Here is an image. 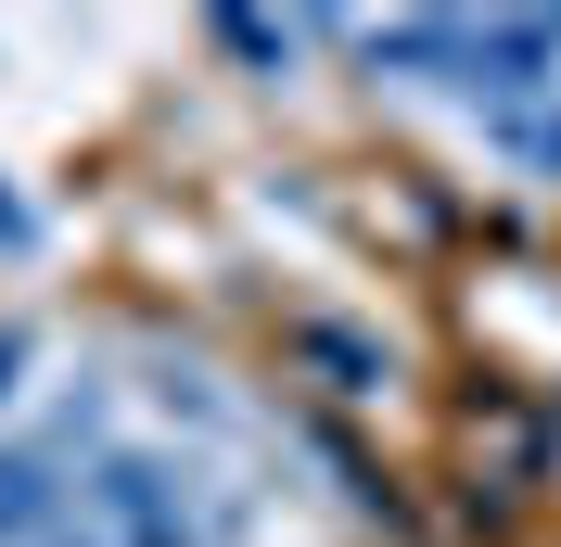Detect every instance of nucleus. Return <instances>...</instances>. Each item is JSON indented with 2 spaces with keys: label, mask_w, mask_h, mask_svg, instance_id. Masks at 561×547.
<instances>
[{
  "label": "nucleus",
  "mask_w": 561,
  "mask_h": 547,
  "mask_svg": "<svg viewBox=\"0 0 561 547\" xmlns=\"http://www.w3.org/2000/svg\"><path fill=\"white\" fill-rule=\"evenodd\" d=\"M90 522L103 547H230V497H205V472H179L153 445H103L90 458Z\"/></svg>",
  "instance_id": "obj_1"
},
{
  "label": "nucleus",
  "mask_w": 561,
  "mask_h": 547,
  "mask_svg": "<svg viewBox=\"0 0 561 547\" xmlns=\"http://www.w3.org/2000/svg\"><path fill=\"white\" fill-rule=\"evenodd\" d=\"M65 458L51 445H0V547H51V522H65Z\"/></svg>",
  "instance_id": "obj_3"
},
{
  "label": "nucleus",
  "mask_w": 561,
  "mask_h": 547,
  "mask_svg": "<svg viewBox=\"0 0 561 547\" xmlns=\"http://www.w3.org/2000/svg\"><path fill=\"white\" fill-rule=\"evenodd\" d=\"M561 77V13H497V26H472V13H447V90H472V103H524V90H549Z\"/></svg>",
  "instance_id": "obj_2"
},
{
  "label": "nucleus",
  "mask_w": 561,
  "mask_h": 547,
  "mask_svg": "<svg viewBox=\"0 0 561 547\" xmlns=\"http://www.w3.org/2000/svg\"><path fill=\"white\" fill-rule=\"evenodd\" d=\"M0 255H26V205H13V191H0Z\"/></svg>",
  "instance_id": "obj_6"
},
{
  "label": "nucleus",
  "mask_w": 561,
  "mask_h": 547,
  "mask_svg": "<svg viewBox=\"0 0 561 547\" xmlns=\"http://www.w3.org/2000/svg\"><path fill=\"white\" fill-rule=\"evenodd\" d=\"M217 38H230L243 65H280V51H294V26H268V13H217Z\"/></svg>",
  "instance_id": "obj_4"
},
{
  "label": "nucleus",
  "mask_w": 561,
  "mask_h": 547,
  "mask_svg": "<svg viewBox=\"0 0 561 547\" xmlns=\"http://www.w3.org/2000/svg\"><path fill=\"white\" fill-rule=\"evenodd\" d=\"M26 357H38L26 331H0V408H13V382H26Z\"/></svg>",
  "instance_id": "obj_5"
},
{
  "label": "nucleus",
  "mask_w": 561,
  "mask_h": 547,
  "mask_svg": "<svg viewBox=\"0 0 561 547\" xmlns=\"http://www.w3.org/2000/svg\"><path fill=\"white\" fill-rule=\"evenodd\" d=\"M51 547H65V535H51ZM77 547H103V535H77Z\"/></svg>",
  "instance_id": "obj_7"
}]
</instances>
